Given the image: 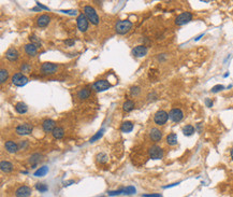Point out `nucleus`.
Listing matches in <instances>:
<instances>
[{
  "instance_id": "21",
  "label": "nucleus",
  "mask_w": 233,
  "mask_h": 197,
  "mask_svg": "<svg viewBox=\"0 0 233 197\" xmlns=\"http://www.w3.org/2000/svg\"><path fill=\"white\" fill-rule=\"evenodd\" d=\"M41 160H42V155H41L40 153H35V154H32L29 157L28 162H29V164L32 166V168H36V166H37Z\"/></svg>"
},
{
  "instance_id": "11",
  "label": "nucleus",
  "mask_w": 233,
  "mask_h": 197,
  "mask_svg": "<svg viewBox=\"0 0 233 197\" xmlns=\"http://www.w3.org/2000/svg\"><path fill=\"white\" fill-rule=\"evenodd\" d=\"M15 197H30L32 194V189L28 185H21L15 189Z\"/></svg>"
},
{
  "instance_id": "31",
  "label": "nucleus",
  "mask_w": 233,
  "mask_h": 197,
  "mask_svg": "<svg viewBox=\"0 0 233 197\" xmlns=\"http://www.w3.org/2000/svg\"><path fill=\"white\" fill-rule=\"evenodd\" d=\"M104 131H105V129H104V128H101V129L99 130L98 133H97V134H95V135L93 136V137L90 138V140H89V142H90V143H94V142H96L97 140H99V139H100V138L103 136Z\"/></svg>"
},
{
  "instance_id": "8",
  "label": "nucleus",
  "mask_w": 233,
  "mask_h": 197,
  "mask_svg": "<svg viewBox=\"0 0 233 197\" xmlns=\"http://www.w3.org/2000/svg\"><path fill=\"white\" fill-rule=\"evenodd\" d=\"M76 24H77V28H79L80 31L86 33L89 26V22L86 16H85L84 13L79 14V16H77V18H76Z\"/></svg>"
},
{
  "instance_id": "1",
  "label": "nucleus",
  "mask_w": 233,
  "mask_h": 197,
  "mask_svg": "<svg viewBox=\"0 0 233 197\" xmlns=\"http://www.w3.org/2000/svg\"><path fill=\"white\" fill-rule=\"evenodd\" d=\"M132 26V22H130L129 19H121V21H118L115 24V31L118 35H126L131 30Z\"/></svg>"
},
{
  "instance_id": "49",
  "label": "nucleus",
  "mask_w": 233,
  "mask_h": 197,
  "mask_svg": "<svg viewBox=\"0 0 233 197\" xmlns=\"http://www.w3.org/2000/svg\"><path fill=\"white\" fill-rule=\"evenodd\" d=\"M37 4H38V7H40V8H42V9H44V10H48V8H47V7L43 6V4L39 3V2H37Z\"/></svg>"
},
{
  "instance_id": "40",
  "label": "nucleus",
  "mask_w": 233,
  "mask_h": 197,
  "mask_svg": "<svg viewBox=\"0 0 233 197\" xmlns=\"http://www.w3.org/2000/svg\"><path fill=\"white\" fill-rule=\"evenodd\" d=\"M108 194H109L110 196H117V195H120V194H124V189H117V191H110Z\"/></svg>"
},
{
  "instance_id": "6",
  "label": "nucleus",
  "mask_w": 233,
  "mask_h": 197,
  "mask_svg": "<svg viewBox=\"0 0 233 197\" xmlns=\"http://www.w3.org/2000/svg\"><path fill=\"white\" fill-rule=\"evenodd\" d=\"M148 155L152 159H163V149L159 145H152L148 149Z\"/></svg>"
},
{
  "instance_id": "45",
  "label": "nucleus",
  "mask_w": 233,
  "mask_h": 197,
  "mask_svg": "<svg viewBox=\"0 0 233 197\" xmlns=\"http://www.w3.org/2000/svg\"><path fill=\"white\" fill-rule=\"evenodd\" d=\"M205 104H206V107L211 108V107H213V101L211 100L210 98H206V99H205Z\"/></svg>"
},
{
  "instance_id": "20",
  "label": "nucleus",
  "mask_w": 233,
  "mask_h": 197,
  "mask_svg": "<svg viewBox=\"0 0 233 197\" xmlns=\"http://www.w3.org/2000/svg\"><path fill=\"white\" fill-rule=\"evenodd\" d=\"M90 95H91V91L89 88H87V87H85V88H82L77 92L76 96L80 100H86V99H88L90 97Z\"/></svg>"
},
{
  "instance_id": "14",
  "label": "nucleus",
  "mask_w": 233,
  "mask_h": 197,
  "mask_svg": "<svg viewBox=\"0 0 233 197\" xmlns=\"http://www.w3.org/2000/svg\"><path fill=\"white\" fill-rule=\"evenodd\" d=\"M42 128L45 133H53V130L56 128V122L52 119H46L42 122Z\"/></svg>"
},
{
  "instance_id": "23",
  "label": "nucleus",
  "mask_w": 233,
  "mask_h": 197,
  "mask_svg": "<svg viewBox=\"0 0 233 197\" xmlns=\"http://www.w3.org/2000/svg\"><path fill=\"white\" fill-rule=\"evenodd\" d=\"M52 135H53V137H54L55 139H57V140L62 139V138H64V136H65V129L62 127H60V126H56V128L53 130Z\"/></svg>"
},
{
  "instance_id": "19",
  "label": "nucleus",
  "mask_w": 233,
  "mask_h": 197,
  "mask_svg": "<svg viewBox=\"0 0 233 197\" xmlns=\"http://www.w3.org/2000/svg\"><path fill=\"white\" fill-rule=\"evenodd\" d=\"M50 22H51V16L48 14H42L37 19V25L41 28H44L50 24Z\"/></svg>"
},
{
  "instance_id": "28",
  "label": "nucleus",
  "mask_w": 233,
  "mask_h": 197,
  "mask_svg": "<svg viewBox=\"0 0 233 197\" xmlns=\"http://www.w3.org/2000/svg\"><path fill=\"white\" fill-rule=\"evenodd\" d=\"M96 159H97V162H98L99 164H105V163H108V160H109V156H108V154H106V153L100 152V153H98V154H97Z\"/></svg>"
},
{
  "instance_id": "26",
  "label": "nucleus",
  "mask_w": 233,
  "mask_h": 197,
  "mask_svg": "<svg viewBox=\"0 0 233 197\" xmlns=\"http://www.w3.org/2000/svg\"><path fill=\"white\" fill-rule=\"evenodd\" d=\"M132 129H133V123L130 122V121H126L120 126V130L123 133H130V131H132Z\"/></svg>"
},
{
  "instance_id": "29",
  "label": "nucleus",
  "mask_w": 233,
  "mask_h": 197,
  "mask_svg": "<svg viewBox=\"0 0 233 197\" xmlns=\"http://www.w3.org/2000/svg\"><path fill=\"white\" fill-rule=\"evenodd\" d=\"M195 131H196L195 127H193L192 125H190V124H188V125H186V126H184V127H183V134L185 136L193 135V134H195Z\"/></svg>"
},
{
  "instance_id": "38",
  "label": "nucleus",
  "mask_w": 233,
  "mask_h": 197,
  "mask_svg": "<svg viewBox=\"0 0 233 197\" xmlns=\"http://www.w3.org/2000/svg\"><path fill=\"white\" fill-rule=\"evenodd\" d=\"M222 89H225L224 85H222V84H217V85H215V86L212 87L211 92H212V93H219V92H221Z\"/></svg>"
},
{
  "instance_id": "10",
  "label": "nucleus",
  "mask_w": 233,
  "mask_h": 197,
  "mask_svg": "<svg viewBox=\"0 0 233 197\" xmlns=\"http://www.w3.org/2000/svg\"><path fill=\"white\" fill-rule=\"evenodd\" d=\"M169 119L172 121V122L178 123L184 119V112L181 110V109L174 108L169 112Z\"/></svg>"
},
{
  "instance_id": "50",
  "label": "nucleus",
  "mask_w": 233,
  "mask_h": 197,
  "mask_svg": "<svg viewBox=\"0 0 233 197\" xmlns=\"http://www.w3.org/2000/svg\"><path fill=\"white\" fill-rule=\"evenodd\" d=\"M203 35H204V33H201V35H200V36H198V37H197V38L195 39V40H196V41H198V40H200V39H201V38H202V37H203Z\"/></svg>"
},
{
  "instance_id": "17",
  "label": "nucleus",
  "mask_w": 233,
  "mask_h": 197,
  "mask_svg": "<svg viewBox=\"0 0 233 197\" xmlns=\"http://www.w3.org/2000/svg\"><path fill=\"white\" fill-rule=\"evenodd\" d=\"M38 48H39L37 45L33 44V43H28V44H25V47H24V50H25L26 54L30 57H35L36 55L38 54Z\"/></svg>"
},
{
  "instance_id": "36",
  "label": "nucleus",
  "mask_w": 233,
  "mask_h": 197,
  "mask_svg": "<svg viewBox=\"0 0 233 197\" xmlns=\"http://www.w3.org/2000/svg\"><path fill=\"white\" fill-rule=\"evenodd\" d=\"M140 93H141V87L140 86L134 85V86L130 87V95H131V96H138Z\"/></svg>"
},
{
  "instance_id": "42",
  "label": "nucleus",
  "mask_w": 233,
  "mask_h": 197,
  "mask_svg": "<svg viewBox=\"0 0 233 197\" xmlns=\"http://www.w3.org/2000/svg\"><path fill=\"white\" fill-rule=\"evenodd\" d=\"M147 99H148V101L156 100V99H157V94L155 93V92H153V93H150L148 96H147Z\"/></svg>"
},
{
  "instance_id": "15",
  "label": "nucleus",
  "mask_w": 233,
  "mask_h": 197,
  "mask_svg": "<svg viewBox=\"0 0 233 197\" xmlns=\"http://www.w3.org/2000/svg\"><path fill=\"white\" fill-rule=\"evenodd\" d=\"M4 55H6V58L9 62H16L19 57V53L15 48H10Z\"/></svg>"
},
{
  "instance_id": "44",
  "label": "nucleus",
  "mask_w": 233,
  "mask_h": 197,
  "mask_svg": "<svg viewBox=\"0 0 233 197\" xmlns=\"http://www.w3.org/2000/svg\"><path fill=\"white\" fill-rule=\"evenodd\" d=\"M60 12L67 13V14H71V15H75V14H76V11H75V10H61Z\"/></svg>"
},
{
  "instance_id": "3",
  "label": "nucleus",
  "mask_w": 233,
  "mask_h": 197,
  "mask_svg": "<svg viewBox=\"0 0 233 197\" xmlns=\"http://www.w3.org/2000/svg\"><path fill=\"white\" fill-rule=\"evenodd\" d=\"M169 120V113L164 110H158L154 115V122L156 125L162 126L164 125Z\"/></svg>"
},
{
  "instance_id": "48",
  "label": "nucleus",
  "mask_w": 233,
  "mask_h": 197,
  "mask_svg": "<svg viewBox=\"0 0 233 197\" xmlns=\"http://www.w3.org/2000/svg\"><path fill=\"white\" fill-rule=\"evenodd\" d=\"M179 184V182H176V183H173V184H170V185H166V186H163V189H169V188H172V186H176V185H178Z\"/></svg>"
},
{
  "instance_id": "39",
  "label": "nucleus",
  "mask_w": 233,
  "mask_h": 197,
  "mask_svg": "<svg viewBox=\"0 0 233 197\" xmlns=\"http://www.w3.org/2000/svg\"><path fill=\"white\" fill-rule=\"evenodd\" d=\"M17 144L18 150H26L28 148V140H21Z\"/></svg>"
},
{
  "instance_id": "41",
  "label": "nucleus",
  "mask_w": 233,
  "mask_h": 197,
  "mask_svg": "<svg viewBox=\"0 0 233 197\" xmlns=\"http://www.w3.org/2000/svg\"><path fill=\"white\" fill-rule=\"evenodd\" d=\"M65 44L66 47H73L75 44V41L73 39H67V40H65Z\"/></svg>"
},
{
  "instance_id": "32",
  "label": "nucleus",
  "mask_w": 233,
  "mask_h": 197,
  "mask_svg": "<svg viewBox=\"0 0 233 197\" xmlns=\"http://www.w3.org/2000/svg\"><path fill=\"white\" fill-rule=\"evenodd\" d=\"M47 172H48V167L47 166H42L35 172V176L36 177H43V176H45Z\"/></svg>"
},
{
  "instance_id": "37",
  "label": "nucleus",
  "mask_w": 233,
  "mask_h": 197,
  "mask_svg": "<svg viewBox=\"0 0 233 197\" xmlns=\"http://www.w3.org/2000/svg\"><path fill=\"white\" fill-rule=\"evenodd\" d=\"M135 192H137L135 188L131 185L124 189V194H125V195H132V194H135Z\"/></svg>"
},
{
  "instance_id": "16",
  "label": "nucleus",
  "mask_w": 233,
  "mask_h": 197,
  "mask_svg": "<svg viewBox=\"0 0 233 197\" xmlns=\"http://www.w3.org/2000/svg\"><path fill=\"white\" fill-rule=\"evenodd\" d=\"M149 138L154 142H159L162 139V131L157 127H153L149 130Z\"/></svg>"
},
{
  "instance_id": "27",
  "label": "nucleus",
  "mask_w": 233,
  "mask_h": 197,
  "mask_svg": "<svg viewBox=\"0 0 233 197\" xmlns=\"http://www.w3.org/2000/svg\"><path fill=\"white\" fill-rule=\"evenodd\" d=\"M134 107H135L134 101L131 100V99L126 100L123 104V109H124V111H126V112H130V111H132L133 109H134Z\"/></svg>"
},
{
  "instance_id": "35",
  "label": "nucleus",
  "mask_w": 233,
  "mask_h": 197,
  "mask_svg": "<svg viewBox=\"0 0 233 197\" xmlns=\"http://www.w3.org/2000/svg\"><path fill=\"white\" fill-rule=\"evenodd\" d=\"M19 68H21V71L23 72V73H29L31 70V66L30 64H28V63H23Z\"/></svg>"
},
{
  "instance_id": "33",
  "label": "nucleus",
  "mask_w": 233,
  "mask_h": 197,
  "mask_svg": "<svg viewBox=\"0 0 233 197\" xmlns=\"http://www.w3.org/2000/svg\"><path fill=\"white\" fill-rule=\"evenodd\" d=\"M35 188L37 191L40 192V193H45V192L48 191V186L45 183H37Z\"/></svg>"
},
{
  "instance_id": "18",
  "label": "nucleus",
  "mask_w": 233,
  "mask_h": 197,
  "mask_svg": "<svg viewBox=\"0 0 233 197\" xmlns=\"http://www.w3.org/2000/svg\"><path fill=\"white\" fill-rule=\"evenodd\" d=\"M4 149L7 150V152L14 154L18 151V144L16 142H14L13 140H8L4 143Z\"/></svg>"
},
{
  "instance_id": "24",
  "label": "nucleus",
  "mask_w": 233,
  "mask_h": 197,
  "mask_svg": "<svg viewBox=\"0 0 233 197\" xmlns=\"http://www.w3.org/2000/svg\"><path fill=\"white\" fill-rule=\"evenodd\" d=\"M15 110L19 114H25L28 111V106L23 101H19L15 104Z\"/></svg>"
},
{
  "instance_id": "22",
  "label": "nucleus",
  "mask_w": 233,
  "mask_h": 197,
  "mask_svg": "<svg viewBox=\"0 0 233 197\" xmlns=\"http://www.w3.org/2000/svg\"><path fill=\"white\" fill-rule=\"evenodd\" d=\"M0 169H1L2 172H11L13 170V164L11 162H8V160H1L0 163Z\"/></svg>"
},
{
  "instance_id": "25",
  "label": "nucleus",
  "mask_w": 233,
  "mask_h": 197,
  "mask_svg": "<svg viewBox=\"0 0 233 197\" xmlns=\"http://www.w3.org/2000/svg\"><path fill=\"white\" fill-rule=\"evenodd\" d=\"M177 135L175 133H171L167 136V143L171 147H174V145L177 144Z\"/></svg>"
},
{
  "instance_id": "4",
  "label": "nucleus",
  "mask_w": 233,
  "mask_h": 197,
  "mask_svg": "<svg viewBox=\"0 0 233 197\" xmlns=\"http://www.w3.org/2000/svg\"><path fill=\"white\" fill-rule=\"evenodd\" d=\"M192 13H190V12H183V13H181L179 15L176 16L175 18V24L177 26H183V25H186V24H188L189 22L192 21Z\"/></svg>"
},
{
  "instance_id": "46",
  "label": "nucleus",
  "mask_w": 233,
  "mask_h": 197,
  "mask_svg": "<svg viewBox=\"0 0 233 197\" xmlns=\"http://www.w3.org/2000/svg\"><path fill=\"white\" fill-rule=\"evenodd\" d=\"M167 58V54H159L158 56V60L159 62H163L164 59Z\"/></svg>"
},
{
  "instance_id": "9",
  "label": "nucleus",
  "mask_w": 233,
  "mask_h": 197,
  "mask_svg": "<svg viewBox=\"0 0 233 197\" xmlns=\"http://www.w3.org/2000/svg\"><path fill=\"white\" fill-rule=\"evenodd\" d=\"M58 69V65L54 63H43L40 67V70L43 74H54Z\"/></svg>"
},
{
  "instance_id": "47",
  "label": "nucleus",
  "mask_w": 233,
  "mask_h": 197,
  "mask_svg": "<svg viewBox=\"0 0 233 197\" xmlns=\"http://www.w3.org/2000/svg\"><path fill=\"white\" fill-rule=\"evenodd\" d=\"M72 183H74V180H69V181H65V182H64V186H69V185H71Z\"/></svg>"
},
{
  "instance_id": "13",
  "label": "nucleus",
  "mask_w": 233,
  "mask_h": 197,
  "mask_svg": "<svg viewBox=\"0 0 233 197\" xmlns=\"http://www.w3.org/2000/svg\"><path fill=\"white\" fill-rule=\"evenodd\" d=\"M147 52H148V48H147L146 45L144 44H141V45H137V47H134L132 48V55L134 57H144L145 55L147 54Z\"/></svg>"
},
{
  "instance_id": "7",
  "label": "nucleus",
  "mask_w": 233,
  "mask_h": 197,
  "mask_svg": "<svg viewBox=\"0 0 233 197\" xmlns=\"http://www.w3.org/2000/svg\"><path fill=\"white\" fill-rule=\"evenodd\" d=\"M11 80H12V83L14 85H16V86H24V85H26L29 82L28 78L24 73H21V72L14 73L12 75Z\"/></svg>"
},
{
  "instance_id": "5",
  "label": "nucleus",
  "mask_w": 233,
  "mask_h": 197,
  "mask_svg": "<svg viewBox=\"0 0 233 197\" xmlns=\"http://www.w3.org/2000/svg\"><path fill=\"white\" fill-rule=\"evenodd\" d=\"M33 130V125L30 123H23L19 124L17 127L15 128L16 134L19 136H28L32 133Z\"/></svg>"
},
{
  "instance_id": "12",
  "label": "nucleus",
  "mask_w": 233,
  "mask_h": 197,
  "mask_svg": "<svg viewBox=\"0 0 233 197\" xmlns=\"http://www.w3.org/2000/svg\"><path fill=\"white\" fill-rule=\"evenodd\" d=\"M93 87L95 88L96 92H104L106 89H109L111 87V84L109 81L106 80H97L96 82L94 83Z\"/></svg>"
},
{
  "instance_id": "34",
  "label": "nucleus",
  "mask_w": 233,
  "mask_h": 197,
  "mask_svg": "<svg viewBox=\"0 0 233 197\" xmlns=\"http://www.w3.org/2000/svg\"><path fill=\"white\" fill-rule=\"evenodd\" d=\"M29 41H30V43H33L35 45H37L38 48H41V41L36 35H31L29 37Z\"/></svg>"
},
{
  "instance_id": "51",
  "label": "nucleus",
  "mask_w": 233,
  "mask_h": 197,
  "mask_svg": "<svg viewBox=\"0 0 233 197\" xmlns=\"http://www.w3.org/2000/svg\"><path fill=\"white\" fill-rule=\"evenodd\" d=\"M230 154H231V159H232V160H233V148L231 149V151H230Z\"/></svg>"
},
{
  "instance_id": "43",
  "label": "nucleus",
  "mask_w": 233,
  "mask_h": 197,
  "mask_svg": "<svg viewBox=\"0 0 233 197\" xmlns=\"http://www.w3.org/2000/svg\"><path fill=\"white\" fill-rule=\"evenodd\" d=\"M142 197H163V196L159 193H154V194H144V195H142Z\"/></svg>"
},
{
  "instance_id": "2",
  "label": "nucleus",
  "mask_w": 233,
  "mask_h": 197,
  "mask_svg": "<svg viewBox=\"0 0 233 197\" xmlns=\"http://www.w3.org/2000/svg\"><path fill=\"white\" fill-rule=\"evenodd\" d=\"M83 13L85 14V16L88 19V22H90L94 25H98L99 22H100V18H99L98 14H97L96 10H95L91 6H84L83 8Z\"/></svg>"
},
{
  "instance_id": "30",
  "label": "nucleus",
  "mask_w": 233,
  "mask_h": 197,
  "mask_svg": "<svg viewBox=\"0 0 233 197\" xmlns=\"http://www.w3.org/2000/svg\"><path fill=\"white\" fill-rule=\"evenodd\" d=\"M8 78H9V71L7 69H4V68H1V70H0V83L3 84L8 80Z\"/></svg>"
}]
</instances>
